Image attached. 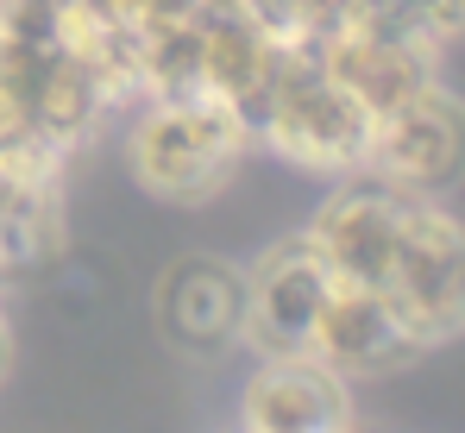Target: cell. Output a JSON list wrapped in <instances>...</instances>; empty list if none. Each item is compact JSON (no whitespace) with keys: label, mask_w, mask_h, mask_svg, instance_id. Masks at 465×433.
I'll return each instance as SVG.
<instances>
[{"label":"cell","mask_w":465,"mask_h":433,"mask_svg":"<svg viewBox=\"0 0 465 433\" xmlns=\"http://www.w3.org/2000/svg\"><path fill=\"white\" fill-rule=\"evenodd\" d=\"M157 327L176 352H227L245 346V271L227 258L189 251L157 277Z\"/></svg>","instance_id":"cell-6"},{"label":"cell","mask_w":465,"mask_h":433,"mask_svg":"<svg viewBox=\"0 0 465 433\" xmlns=\"http://www.w3.org/2000/svg\"><path fill=\"white\" fill-rule=\"evenodd\" d=\"M309 359L340 370L346 383H359V377H390L409 359H421V340L409 333V320L390 308L378 289L340 283L333 301H327V314H321V327H314Z\"/></svg>","instance_id":"cell-8"},{"label":"cell","mask_w":465,"mask_h":433,"mask_svg":"<svg viewBox=\"0 0 465 433\" xmlns=\"http://www.w3.org/2000/svg\"><path fill=\"white\" fill-rule=\"evenodd\" d=\"M384 301L409 320L421 352L465 333V214L447 208V195H409Z\"/></svg>","instance_id":"cell-3"},{"label":"cell","mask_w":465,"mask_h":433,"mask_svg":"<svg viewBox=\"0 0 465 433\" xmlns=\"http://www.w3.org/2000/svg\"><path fill=\"white\" fill-rule=\"evenodd\" d=\"M333 289H340V277L309 245V232L277 239L245 271V346L258 359H309L314 327H321Z\"/></svg>","instance_id":"cell-4"},{"label":"cell","mask_w":465,"mask_h":433,"mask_svg":"<svg viewBox=\"0 0 465 433\" xmlns=\"http://www.w3.org/2000/svg\"><path fill=\"white\" fill-rule=\"evenodd\" d=\"M252 144L314 170L327 182L365 170V151H371V113L327 75V64L314 57V44H290L283 64L271 75L258 113H252Z\"/></svg>","instance_id":"cell-2"},{"label":"cell","mask_w":465,"mask_h":433,"mask_svg":"<svg viewBox=\"0 0 465 433\" xmlns=\"http://www.w3.org/2000/svg\"><path fill=\"white\" fill-rule=\"evenodd\" d=\"M365 176L409 195H453L465 182V101L447 94V82H434L409 107L384 113L371 126Z\"/></svg>","instance_id":"cell-5"},{"label":"cell","mask_w":465,"mask_h":433,"mask_svg":"<svg viewBox=\"0 0 465 433\" xmlns=\"http://www.w3.org/2000/svg\"><path fill=\"white\" fill-rule=\"evenodd\" d=\"M245 151H252V126L232 113L227 101H214V94H152V101H133L126 170L157 202H176V208L214 202L232 182V170L245 163Z\"/></svg>","instance_id":"cell-1"},{"label":"cell","mask_w":465,"mask_h":433,"mask_svg":"<svg viewBox=\"0 0 465 433\" xmlns=\"http://www.w3.org/2000/svg\"><path fill=\"white\" fill-rule=\"evenodd\" d=\"M239 433H352V383L321 359H258Z\"/></svg>","instance_id":"cell-7"}]
</instances>
